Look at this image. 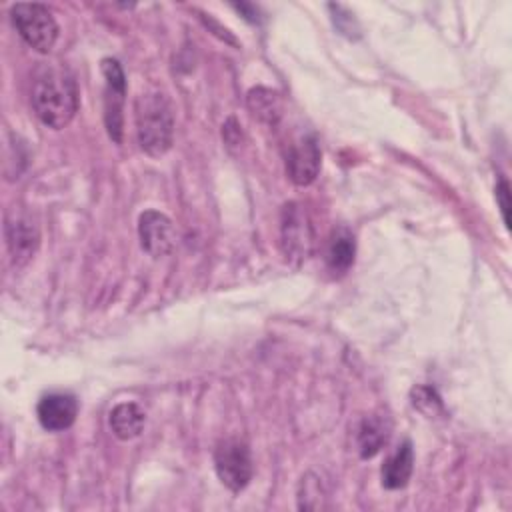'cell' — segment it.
Instances as JSON below:
<instances>
[{
  "mask_svg": "<svg viewBox=\"0 0 512 512\" xmlns=\"http://www.w3.org/2000/svg\"><path fill=\"white\" fill-rule=\"evenodd\" d=\"M146 422L144 410L136 402H122L116 404L108 414V426L112 434L120 440L136 438Z\"/></svg>",
  "mask_w": 512,
  "mask_h": 512,
  "instance_id": "obj_11",
  "label": "cell"
},
{
  "mask_svg": "<svg viewBox=\"0 0 512 512\" xmlns=\"http://www.w3.org/2000/svg\"><path fill=\"white\" fill-rule=\"evenodd\" d=\"M38 230L36 226L26 218H14L6 220V244L16 264H24L32 258V254L38 248Z\"/></svg>",
  "mask_w": 512,
  "mask_h": 512,
  "instance_id": "obj_10",
  "label": "cell"
},
{
  "mask_svg": "<svg viewBox=\"0 0 512 512\" xmlns=\"http://www.w3.org/2000/svg\"><path fill=\"white\" fill-rule=\"evenodd\" d=\"M414 468V450L410 440H404L398 450L382 466V484L384 488L398 490L404 488L412 476Z\"/></svg>",
  "mask_w": 512,
  "mask_h": 512,
  "instance_id": "obj_12",
  "label": "cell"
},
{
  "mask_svg": "<svg viewBox=\"0 0 512 512\" xmlns=\"http://www.w3.org/2000/svg\"><path fill=\"white\" fill-rule=\"evenodd\" d=\"M36 416L40 424L50 432L66 430L74 424L78 416V400L72 394H64V392L46 394L38 400Z\"/></svg>",
  "mask_w": 512,
  "mask_h": 512,
  "instance_id": "obj_8",
  "label": "cell"
},
{
  "mask_svg": "<svg viewBox=\"0 0 512 512\" xmlns=\"http://www.w3.org/2000/svg\"><path fill=\"white\" fill-rule=\"evenodd\" d=\"M354 254H356L354 236L346 228L334 230L326 250L328 268L334 272H346L354 262Z\"/></svg>",
  "mask_w": 512,
  "mask_h": 512,
  "instance_id": "obj_14",
  "label": "cell"
},
{
  "mask_svg": "<svg viewBox=\"0 0 512 512\" xmlns=\"http://www.w3.org/2000/svg\"><path fill=\"white\" fill-rule=\"evenodd\" d=\"M138 236L142 248L154 256H166L174 250L176 232L172 220L158 210H144L138 218Z\"/></svg>",
  "mask_w": 512,
  "mask_h": 512,
  "instance_id": "obj_7",
  "label": "cell"
},
{
  "mask_svg": "<svg viewBox=\"0 0 512 512\" xmlns=\"http://www.w3.org/2000/svg\"><path fill=\"white\" fill-rule=\"evenodd\" d=\"M102 74L106 80L104 90V122L108 136L120 144L122 142V104L126 94V76L114 58L102 60Z\"/></svg>",
  "mask_w": 512,
  "mask_h": 512,
  "instance_id": "obj_5",
  "label": "cell"
},
{
  "mask_svg": "<svg viewBox=\"0 0 512 512\" xmlns=\"http://www.w3.org/2000/svg\"><path fill=\"white\" fill-rule=\"evenodd\" d=\"M320 146L312 134L298 136L286 152V172L290 180L298 186H308L316 180L320 172Z\"/></svg>",
  "mask_w": 512,
  "mask_h": 512,
  "instance_id": "obj_6",
  "label": "cell"
},
{
  "mask_svg": "<svg viewBox=\"0 0 512 512\" xmlns=\"http://www.w3.org/2000/svg\"><path fill=\"white\" fill-rule=\"evenodd\" d=\"M282 244L286 254L304 258L312 244L310 226L304 222V214L298 204L284 206V220H282Z\"/></svg>",
  "mask_w": 512,
  "mask_h": 512,
  "instance_id": "obj_9",
  "label": "cell"
},
{
  "mask_svg": "<svg viewBox=\"0 0 512 512\" xmlns=\"http://www.w3.org/2000/svg\"><path fill=\"white\" fill-rule=\"evenodd\" d=\"M136 134L140 148L152 156H164L174 140V110L168 96L160 90H146L134 104Z\"/></svg>",
  "mask_w": 512,
  "mask_h": 512,
  "instance_id": "obj_2",
  "label": "cell"
},
{
  "mask_svg": "<svg viewBox=\"0 0 512 512\" xmlns=\"http://www.w3.org/2000/svg\"><path fill=\"white\" fill-rule=\"evenodd\" d=\"M10 18L24 42L40 54H48L58 40V24L52 12L42 4H14L10 8Z\"/></svg>",
  "mask_w": 512,
  "mask_h": 512,
  "instance_id": "obj_3",
  "label": "cell"
},
{
  "mask_svg": "<svg viewBox=\"0 0 512 512\" xmlns=\"http://www.w3.org/2000/svg\"><path fill=\"white\" fill-rule=\"evenodd\" d=\"M248 106L254 116L266 124H276L282 114V100L268 88H254L248 92Z\"/></svg>",
  "mask_w": 512,
  "mask_h": 512,
  "instance_id": "obj_15",
  "label": "cell"
},
{
  "mask_svg": "<svg viewBox=\"0 0 512 512\" xmlns=\"http://www.w3.org/2000/svg\"><path fill=\"white\" fill-rule=\"evenodd\" d=\"M78 104V88L66 68L46 64L38 70L32 86V106L44 126L54 130L68 126L78 112Z\"/></svg>",
  "mask_w": 512,
  "mask_h": 512,
  "instance_id": "obj_1",
  "label": "cell"
},
{
  "mask_svg": "<svg viewBox=\"0 0 512 512\" xmlns=\"http://www.w3.org/2000/svg\"><path fill=\"white\" fill-rule=\"evenodd\" d=\"M214 468L220 482L232 492H240L252 478L250 448L238 438H226L218 442L214 450Z\"/></svg>",
  "mask_w": 512,
  "mask_h": 512,
  "instance_id": "obj_4",
  "label": "cell"
},
{
  "mask_svg": "<svg viewBox=\"0 0 512 512\" xmlns=\"http://www.w3.org/2000/svg\"><path fill=\"white\" fill-rule=\"evenodd\" d=\"M496 200L500 204V212H502L504 224L508 228L510 226V188H508V182L504 178H500V182L496 186Z\"/></svg>",
  "mask_w": 512,
  "mask_h": 512,
  "instance_id": "obj_16",
  "label": "cell"
},
{
  "mask_svg": "<svg viewBox=\"0 0 512 512\" xmlns=\"http://www.w3.org/2000/svg\"><path fill=\"white\" fill-rule=\"evenodd\" d=\"M390 426L380 416H368L358 428V448L362 458H372L388 442Z\"/></svg>",
  "mask_w": 512,
  "mask_h": 512,
  "instance_id": "obj_13",
  "label": "cell"
}]
</instances>
